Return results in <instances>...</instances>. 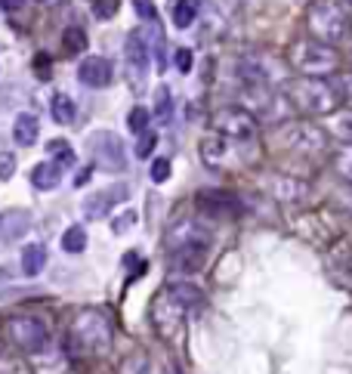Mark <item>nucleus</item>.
<instances>
[{"mask_svg": "<svg viewBox=\"0 0 352 374\" xmlns=\"http://www.w3.org/2000/svg\"><path fill=\"white\" fill-rule=\"evenodd\" d=\"M133 223H136V213H133V211H127L124 217H118V220H115V232L120 236V232H127L130 226H133Z\"/></svg>", "mask_w": 352, "mask_h": 374, "instance_id": "obj_38", "label": "nucleus"}, {"mask_svg": "<svg viewBox=\"0 0 352 374\" xmlns=\"http://www.w3.org/2000/svg\"><path fill=\"white\" fill-rule=\"evenodd\" d=\"M266 192L278 201H300L306 195V186L300 180H291V176H266Z\"/></svg>", "mask_w": 352, "mask_h": 374, "instance_id": "obj_16", "label": "nucleus"}, {"mask_svg": "<svg viewBox=\"0 0 352 374\" xmlns=\"http://www.w3.org/2000/svg\"><path fill=\"white\" fill-rule=\"evenodd\" d=\"M78 78H81V84H87V87L102 90L115 78V69H111V62L105 56H87V59L78 65Z\"/></svg>", "mask_w": 352, "mask_h": 374, "instance_id": "obj_13", "label": "nucleus"}, {"mask_svg": "<svg viewBox=\"0 0 352 374\" xmlns=\"http://www.w3.org/2000/svg\"><path fill=\"white\" fill-rule=\"evenodd\" d=\"M0 353H4V338H0Z\"/></svg>", "mask_w": 352, "mask_h": 374, "instance_id": "obj_43", "label": "nucleus"}, {"mask_svg": "<svg viewBox=\"0 0 352 374\" xmlns=\"http://www.w3.org/2000/svg\"><path fill=\"white\" fill-rule=\"evenodd\" d=\"M43 266H46V248L43 245H28L22 251V273L28 278H34V276L43 273Z\"/></svg>", "mask_w": 352, "mask_h": 374, "instance_id": "obj_22", "label": "nucleus"}, {"mask_svg": "<svg viewBox=\"0 0 352 374\" xmlns=\"http://www.w3.org/2000/svg\"><path fill=\"white\" fill-rule=\"evenodd\" d=\"M74 102H71V96H65V93H56V96L50 99V115H53V121H59V124H71L74 121Z\"/></svg>", "mask_w": 352, "mask_h": 374, "instance_id": "obj_24", "label": "nucleus"}, {"mask_svg": "<svg viewBox=\"0 0 352 374\" xmlns=\"http://www.w3.org/2000/svg\"><path fill=\"white\" fill-rule=\"evenodd\" d=\"M340 204L352 213V186H349V189H343V192H340Z\"/></svg>", "mask_w": 352, "mask_h": 374, "instance_id": "obj_40", "label": "nucleus"}, {"mask_svg": "<svg viewBox=\"0 0 352 374\" xmlns=\"http://www.w3.org/2000/svg\"><path fill=\"white\" fill-rule=\"evenodd\" d=\"M201 13V4L198 0H176L173 4V25L176 28H189L195 19Z\"/></svg>", "mask_w": 352, "mask_h": 374, "instance_id": "obj_23", "label": "nucleus"}, {"mask_svg": "<svg viewBox=\"0 0 352 374\" xmlns=\"http://www.w3.org/2000/svg\"><path fill=\"white\" fill-rule=\"evenodd\" d=\"M324 130H328L333 139H340V143L352 146V108L331 111V115L324 118Z\"/></svg>", "mask_w": 352, "mask_h": 374, "instance_id": "obj_20", "label": "nucleus"}, {"mask_svg": "<svg viewBox=\"0 0 352 374\" xmlns=\"http://www.w3.org/2000/svg\"><path fill=\"white\" fill-rule=\"evenodd\" d=\"M306 28L312 31L315 41L333 46L352 31V13L337 0H319L306 13Z\"/></svg>", "mask_w": 352, "mask_h": 374, "instance_id": "obj_2", "label": "nucleus"}, {"mask_svg": "<svg viewBox=\"0 0 352 374\" xmlns=\"http://www.w3.org/2000/svg\"><path fill=\"white\" fill-rule=\"evenodd\" d=\"M229 139H222V136H207V139H201V161L213 167V171H219V167H226V158H229Z\"/></svg>", "mask_w": 352, "mask_h": 374, "instance_id": "obj_19", "label": "nucleus"}, {"mask_svg": "<svg viewBox=\"0 0 352 374\" xmlns=\"http://www.w3.org/2000/svg\"><path fill=\"white\" fill-rule=\"evenodd\" d=\"M62 248L65 254H81L83 248H87V229L83 226H68L62 236Z\"/></svg>", "mask_w": 352, "mask_h": 374, "instance_id": "obj_27", "label": "nucleus"}, {"mask_svg": "<svg viewBox=\"0 0 352 374\" xmlns=\"http://www.w3.org/2000/svg\"><path fill=\"white\" fill-rule=\"evenodd\" d=\"M148 127H152V108H145V106L130 108V115H127V130H130V133L139 136Z\"/></svg>", "mask_w": 352, "mask_h": 374, "instance_id": "obj_28", "label": "nucleus"}, {"mask_svg": "<svg viewBox=\"0 0 352 374\" xmlns=\"http://www.w3.org/2000/svg\"><path fill=\"white\" fill-rule=\"evenodd\" d=\"M287 99L294 102L300 111H309V115H331L340 106V93L331 81L324 78H296L284 87Z\"/></svg>", "mask_w": 352, "mask_h": 374, "instance_id": "obj_3", "label": "nucleus"}, {"mask_svg": "<svg viewBox=\"0 0 352 374\" xmlns=\"http://www.w3.org/2000/svg\"><path fill=\"white\" fill-rule=\"evenodd\" d=\"M241 99H244V108L254 118H263V121H281L284 118V108H278L281 96L269 90V84H247L244 93H241Z\"/></svg>", "mask_w": 352, "mask_h": 374, "instance_id": "obj_10", "label": "nucleus"}, {"mask_svg": "<svg viewBox=\"0 0 352 374\" xmlns=\"http://www.w3.org/2000/svg\"><path fill=\"white\" fill-rule=\"evenodd\" d=\"M37 136H41V121H37V115H31V111H22L16 121H13V139L16 146H34Z\"/></svg>", "mask_w": 352, "mask_h": 374, "instance_id": "obj_18", "label": "nucleus"}, {"mask_svg": "<svg viewBox=\"0 0 352 374\" xmlns=\"http://www.w3.org/2000/svg\"><path fill=\"white\" fill-rule=\"evenodd\" d=\"M291 65L306 78H328L340 69V53L321 41H296L291 46Z\"/></svg>", "mask_w": 352, "mask_h": 374, "instance_id": "obj_5", "label": "nucleus"}, {"mask_svg": "<svg viewBox=\"0 0 352 374\" xmlns=\"http://www.w3.org/2000/svg\"><path fill=\"white\" fill-rule=\"evenodd\" d=\"M349 273H352V254H349Z\"/></svg>", "mask_w": 352, "mask_h": 374, "instance_id": "obj_44", "label": "nucleus"}, {"mask_svg": "<svg viewBox=\"0 0 352 374\" xmlns=\"http://www.w3.org/2000/svg\"><path fill=\"white\" fill-rule=\"evenodd\" d=\"M71 347L83 356H102L111 350V322L99 310H81L71 322Z\"/></svg>", "mask_w": 352, "mask_h": 374, "instance_id": "obj_4", "label": "nucleus"}, {"mask_svg": "<svg viewBox=\"0 0 352 374\" xmlns=\"http://www.w3.org/2000/svg\"><path fill=\"white\" fill-rule=\"evenodd\" d=\"M118 9H120L118 0H93V16H96L99 22H108V19H115Z\"/></svg>", "mask_w": 352, "mask_h": 374, "instance_id": "obj_32", "label": "nucleus"}, {"mask_svg": "<svg viewBox=\"0 0 352 374\" xmlns=\"http://www.w3.org/2000/svg\"><path fill=\"white\" fill-rule=\"evenodd\" d=\"M167 251H170V260L176 269H185V273H195V269L204 266L210 251V232L198 226L192 220H180L167 229Z\"/></svg>", "mask_w": 352, "mask_h": 374, "instance_id": "obj_1", "label": "nucleus"}, {"mask_svg": "<svg viewBox=\"0 0 352 374\" xmlns=\"http://www.w3.org/2000/svg\"><path fill=\"white\" fill-rule=\"evenodd\" d=\"M210 127L217 130V136L232 139V143H250L257 136V118L247 108H217Z\"/></svg>", "mask_w": 352, "mask_h": 374, "instance_id": "obj_7", "label": "nucleus"}, {"mask_svg": "<svg viewBox=\"0 0 352 374\" xmlns=\"http://www.w3.org/2000/svg\"><path fill=\"white\" fill-rule=\"evenodd\" d=\"M9 278V273H6V266H0V282H6Z\"/></svg>", "mask_w": 352, "mask_h": 374, "instance_id": "obj_42", "label": "nucleus"}, {"mask_svg": "<svg viewBox=\"0 0 352 374\" xmlns=\"http://www.w3.org/2000/svg\"><path fill=\"white\" fill-rule=\"evenodd\" d=\"M152 319H155L157 328H161V334H170V331H180L182 328L185 310L164 291V294H157V300L152 303Z\"/></svg>", "mask_w": 352, "mask_h": 374, "instance_id": "obj_12", "label": "nucleus"}, {"mask_svg": "<svg viewBox=\"0 0 352 374\" xmlns=\"http://www.w3.org/2000/svg\"><path fill=\"white\" fill-rule=\"evenodd\" d=\"M130 198V186L127 183H111L105 189L93 192L83 198V217L87 220H105L118 204H124Z\"/></svg>", "mask_w": 352, "mask_h": 374, "instance_id": "obj_11", "label": "nucleus"}, {"mask_svg": "<svg viewBox=\"0 0 352 374\" xmlns=\"http://www.w3.org/2000/svg\"><path fill=\"white\" fill-rule=\"evenodd\" d=\"M155 148H157V133H155L152 127H148V130H143V133H139V143H136V158H143V161H148Z\"/></svg>", "mask_w": 352, "mask_h": 374, "instance_id": "obj_30", "label": "nucleus"}, {"mask_svg": "<svg viewBox=\"0 0 352 374\" xmlns=\"http://www.w3.org/2000/svg\"><path fill=\"white\" fill-rule=\"evenodd\" d=\"M333 87H337L340 99H349V102H352V74H346V78H340L337 84H333Z\"/></svg>", "mask_w": 352, "mask_h": 374, "instance_id": "obj_37", "label": "nucleus"}, {"mask_svg": "<svg viewBox=\"0 0 352 374\" xmlns=\"http://www.w3.org/2000/svg\"><path fill=\"white\" fill-rule=\"evenodd\" d=\"M62 46H65V53H68V56H78V53L87 50V34H83V28H78V25L65 28Z\"/></svg>", "mask_w": 352, "mask_h": 374, "instance_id": "obj_26", "label": "nucleus"}, {"mask_svg": "<svg viewBox=\"0 0 352 374\" xmlns=\"http://www.w3.org/2000/svg\"><path fill=\"white\" fill-rule=\"evenodd\" d=\"M167 294L173 297L176 303L182 306L185 313H195V310H204V303H207V297L201 294V288H195V285H189V282H170L164 288Z\"/></svg>", "mask_w": 352, "mask_h": 374, "instance_id": "obj_15", "label": "nucleus"}, {"mask_svg": "<svg viewBox=\"0 0 352 374\" xmlns=\"http://www.w3.org/2000/svg\"><path fill=\"white\" fill-rule=\"evenodd\" d=\"M333 171L340 173V180H346L352 186V146H346L337 158H333Z\"/></svg>", "mask_w": 352, "mask_h": 374, "instance_id": "obj_31", "label": "nucleus"}, {"mask_svg": "<svg viewBox=\"0 0 352 374\" xmlns=\"http://www.w3.org/2000/svg\"><path fill=\"white\" fill-rule=\"evenodd\" d=\"M173 62H176V69H180L182 74H189V71H192V50L180 46V50L173 53Z\"/></svg>", "mask_w": 352, "mask_h": 374, "instance_id": "obj_35", "label": "nucleus"}, {"mask_svg": "<svg viewBox=\"0 0 352 374\" xmlns=\"http://www.w3.org/2000/svg\"><path fill=\"white\" fill-rule=\"evenodd\" d=\"M124 56H127V65H133V69H136V74H145L148 62H152V50H148L145 28H133V31L127 34Z\"/></svg>", "mask_w": 352, "mask_h": 374, "instance_id": "obj_14", "label": "nucleus"}, {"mask_svg": "<svg viewBox=\"0 0 352 374\" xmlns=\"http://www.w3.org/2000/svg\"><path fill=\"white\" fill-rule=\"evenodd\" d=\"M87 152L93 158V164L102 167L108 173H120L127 167V152H124V143L115 130H93L90 139H87Z\"/></svg>", "mask_w": 352, "mask_h": 374, "instance_id": "obj_6", "label": "nucleus"}, {"mask_svg": "<svg viewBox=\"0 0 352 374\" xmlns=\"http://www.w3.org/2000/svg\"><path fill=\"white\" fill-rule=\"evenodd\" d=\"M0 6L9 9V13H16V9H22V6H25V0H0Z\"/></svg>", "mask_w": 352, "mask_h": 374, "instance_id": "obj_41", "label": "nucleus"}, {"mask_svg": "<svg viewBox=\"0 0 352 374\" xmlns=\"http://www.w3.org/2000/svg\"><path fill=\"white\" fill-rule=\"evenodd\" d=\"M133 9H136V13L143 16V19H152V22L157 19V13H155V4H152V0H133Z\"/></svg>", "mask_w": 352, "mask_h": 374, "instance_id": "obj_36", "label": "nucleus"}, {"mask_svg": "<svg viewBox=\"0 0 352 374\" xmlns=\"http://www.w3.org/2000/svg\"><path fill=\"white\" fill-rule=\"evenodd\" d=\"M46 155H53V161L59 167L74 161V148L65 143V139H50V143H46Z\"/></svg>", "mask_w": 352, "mask_h": 374, "instance_id": "obj_29", "label": "nucleus"}, {"mask_svg": "<svg viewBox=\"0 0 352 374\" xmlns=\"http://www.w3.org/2000/svg\"><path fill=\"white\" fill-rule=\"evenodd\" d=\"M170 115H173V99H170V90L164 87H157L155 90V106H152V118L155 121H161V124H167L170 121Z\"/></svg>", "mask_w": 352, "mask_h": 374, "instance_id": "obj_25", "label": "nucleus"}, {"mask_svg": "<svg viewBox=\"0 0 352 374\" xmlns=\"http://www.w3.org/2000/svg\"><path fill=\"white\" fill-rule=\"evenodd\" d=\"M6 331L22 353H43V347H46V328L34 315H13V319L6 322Z\"/></svg>", "mask_w": 352, "mask_h": 374, "instance_id": "obj_9", "label": "nucleus"}, {"mask_svg": "<svg viewBox=\"0 0 352 374\" xmlns=\"http://www.w3.org/2000/svg\"><path fill=\"white\" fill-rule=\"evenodd\" d=\"M284 146L296 155H321L324 146H328V133L321 127L309 124V121H296V124H287L284 127Z\"/></svg>", "mask_w": 352, "mask_h": 374, "instance_id": "obj_8", "label": "nucleus"}, {"mask_svg": "<svg viewBox=\"0 0 352 374\" xmlns=\"http://www.w3.org/2000/svg\"><path fill=\"white\" fill-rule=\"evenodd\" d=\"M16 173V155L13 152H0V183L9 180Z\"/></svg>", "mask_w": 352, "mask_h": 374, "instance_id": "obj_34", "label": "nucleus"}, {"mask_svg": "<svg viewBox=\"0 0 352 374\" xmlns=\"http://www.w3.org/2000/svg\"><path fill=\"white\" fill-rule=\"evenodd\" d=\"M90 173H93V167H81V171L78 173H74V189H78V186H87L90 183Z\"/></svg>", "mask_w": 352, "mask_h": 374, "instance_id": "obj_39", "label": "nucleus"}, {"mask_svg": "<svg viewBox=\"0 0 352 374\" xmlns=\"http://www.w3.org/2000/svg\"><path fill=\"white\" fill-rule=\"evenodd\" d=\"M28 226H31V217H28V211L22 208H13V211H4V217H0V241H16L22 238Z\"/></svg>", "mask_w": 352, "mask_h": 374, "instance_id": "obj_17", "label": "nucleus"}, {"mask_svg": "<svg viewBox=\"0 0 352 374\" xmlns=\"http://www.w3.org/2000/svg\"><path fill=\"white\" fill-rule=\"evenodd\" d=\"M152 183H167L170 180V161H167V158H155L152 161Z\"/></svg>", "mask_w": 352, "mask_h": 374, "instance_id": "obj_33", "label": "nucleus"}, {"mask_svg": "<svg viewBox=\"0 0 352 374\" xmlns=\"http://www.w3.org/2000/svg\"><path fill=\"white\" fill-rule=\"evenodd\" d=\"M59 180H62V167L56 161H41V164L31 167V186H34V189L50 192V189L59 186Z\"/></svg>", "mask_w": 352, "mask_h": 374, "instance_id": "obj_21", "label": "nucleus"}]
</instances>
